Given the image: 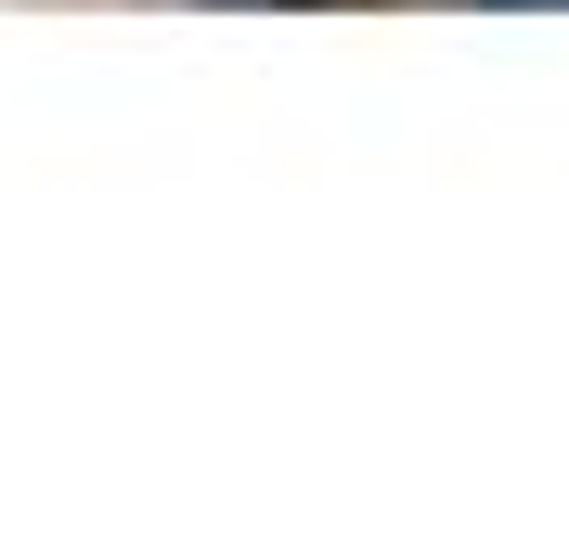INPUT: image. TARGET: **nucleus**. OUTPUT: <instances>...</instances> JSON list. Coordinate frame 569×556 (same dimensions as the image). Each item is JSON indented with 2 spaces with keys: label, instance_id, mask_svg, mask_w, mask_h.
<instances>
[{
  "label": "nucleus",
  "instance_id": "obj_1",
  "mask_svg": "<svg viewBox=\"0 0 569 556\" xmlns=\"http://www.w3.org/2000/svg\"><path fill=\"white\" fill-rule=\"evenodd\" d=\"M479 13H569V0H479Z\"/></svg>",
  "mask_w": 569,
  "mask_h": 556
}]
</instances>
